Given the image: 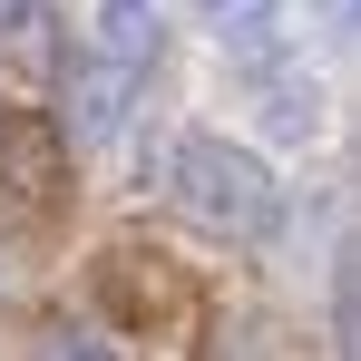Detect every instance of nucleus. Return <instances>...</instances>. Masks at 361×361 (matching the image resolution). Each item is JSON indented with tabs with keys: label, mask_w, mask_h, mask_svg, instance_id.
Returning a JSON list of instances; mask_svg holds the SVG:
<instances>
[{
	"label": "nucleus",
	"mask_w": 361,
	"mask_h": 361,
	"mask_svg": "<svg viewBox=\"0 0 361 361\" xmlns=\"http://www.w3.org/2000/svg\"><path fill=\"white\" fill-rule=\"evenodd\" d=\"M0 68H10V78H49V68H59L49 0H0Z\"/></svg>",
	"instance_id": "20e7f679"
},
{
	"label": "nucleus",
	"mask_w": 361,
	"mask_h": 361,
	"mask_svg": "<svg viewBox=\"0 0 361 361\" xmlns=\"http://www.w3.org/2000/svg\"><path fill=\"white\" fill-rule=\"evenodd\" d=\"M312 20H322L332 39H352V30H361V0H312Z\"/></svg>",
	"instance_id": "1a4fd4ad"
},
{
	"label": "nucleus",
	"mask_w": 361,
	"mask_h": 361,
	"mask_svg": "<svg viewBox=\"0 0 361 361\" xmlns=\"http://www.w3.org/2000/svg\"><path fill=\"white\" fill-rule=\"evenodd\" d=\"M98 293L127 332H185L195 322V283H185L166 254H108L98 264Z\"/></svg>",
	"instance_id": "f03ea898"
},
{
	"label": "nucleus",
	"mask_w": 361,
	"mask_h": 361,
	"mask_svg": "<svg viewBox=\"0 0 361 361\" xmlns=\"http://www.w3.org/2000/svg\"><path fill=\"white\" fill-rule=\"evenodd\" d=\"M205 10H215V20H225V30H244V20H264V10H274V0H205Z\"/></svg>",
	"instance_id": "9d476101"
},
{
	"label": "nucleus",
	"mask_w": 361,
	"mask_h": 361,
	"mask_svg": "<svg viewBox=\"0 0 361 361\" xmlns=\"http://www.w3.org/2000/svg\"><path fill=\"white\" fill-rule=\"evenodd\" d=\"M68 176V147L49 118H30V108H0V185L10 195H59Z\"/></svg>",
	"instance_id": "7ed1b4c3"
},
{
	"label": "nucleus",
	"mask_w": 361,
	"mask_h": 361,
	"mask_svg": "<svg viewBox=\"0 0 361 361\" xmlns=\"http://www.w3.org/2000/svg\"><path fill=\"white\" fill-rule=\"evenodd\" d=\"M332 332H342V352H361V244L342 254V283H332Z\"/></svg>",
	"instance_id": "6e6552de"
},
{
	"label": "nucleus",
	"mask_w": 361,
	"mask_h": 361,
	"mask_svg": "<svg viewBox=\"0 0 361 361\" xmlns=\"http://www.w3.org/2000/svg\"><path fill=\"white\" fill-rule=\"evenodd\" d=\"M264 127H274L283 147L322 137V88H312V78H274V88H264Z\"/></svg>",
	"instance_id": "0eeeda50"
},
{
	"label": "nucleus",
	"mask_w": 361,
	"mask_h": 361,
	"mask_svg": "<svg viewBox=\"0 0 361 361\" xmlns=\"http://www.w3.org/2000/svg\"><path fill=\"white\" fill-rule=\"evenodd\" d=\"M127 88H137V68L98 49V68L68 78V98H78V137H118V127H127Z\"/></svg>",
	"instance_id": "39448f33"
},
{
	"label": "nucleus",
	"mask_w": 361,
	"mask_h": 361,
	"mask_svg": "<svg viewBox=\"0 0 361 361\" xmlns=\"http://www.w3.org/2000/svg\"><path fill=\"white\" fill-rule=\"evenodd\" d=\"M157 39H166V10H157V0H98V49H108V59L147 68Z\"/></svg>",
	"instance_id": "423d86ee"
},
{
	"label": "nucleus",
	"mask_w": 361,
	"mask_h": 361,
	"mask_svg": "<svg viewBox=\"0 0 361 361\" xmlns=\"http://www.w3.org/2000/svg\"><path fill=\"white\" fill-rule=\"evenodd\" d=\"M166 195L185 205V225H205V235H264L274 166L254 147H235V137H185L166 157Z\"/></svg>",
	"instance_id": "f257e3e1"
}]
</instances>
